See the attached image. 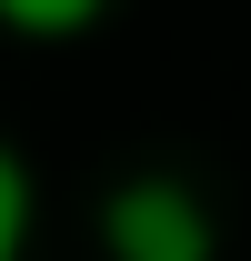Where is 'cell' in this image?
Instances as JSON below:
<instances>
[{
	"label": "cell",
	"mask_w": 251,
	"mask_h": 261,
	"mask_svg": "<svg viewBox=\"0 0 251 261\" xmlns=\"http://www.w3.org/2000/svg\"><path fill=\"white\" fill-rule=\"evenodd\" d=\"M111 10V0H0V31H20V40H81Z\"/></svg>",
	"instance_id": "cell-2"
},
{
	"label": "cell",
	"mask_w": 251,
	"mask_h": 261,
	"mask_svg": "<svg viewBox=\"0 0 251 261\" xmlns=\"http://www.w3.org/2000/svg\"><path fill=\"white\" fill-rule=\"evenodd\" d=\"M101 241H111V261H211L221 221H211V201L191 191V181L141 171V181H121V191L101 201Z\"/></svg>",
	"instance_id": "cell-1"
},
{
	"label": "cell",
	"mask_w": 251,
	"mask_h": 261,
	"mask_svg": "<svg viewBox=\"0 0 251 261\" xmlns=\"http://www.w3.org/2000/svg\"><path fill=\"white\" fill-rule=\"evenodd\" d=\"M31 221H40V181H31V161L0 141V261L31 251Z\"/></svg>",
	"instance_id": "cell-3"
}]
</instances>
